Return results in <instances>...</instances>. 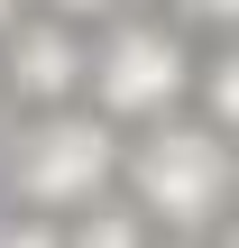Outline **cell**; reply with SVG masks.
<instances>
[{"label":"cell","mask_w":239,"mask_h":248,"mask_svg":"<svg viewBox=\"0 0 239 248\" xmlns=\"http://www.w3.org/2000/svg\"><path fill=\"white\" fill-rule=\"evenodd\" d=\"M18 18H28V0H0V37H9V28H18Z\"/></svg>","instance_id":"cell-11"},{"label":"cell","mask_w":239,"mask_h":248,"mask_svg":"<svg viewBox=\"0 0 239 248\" xmlns=\"http://www.w3.org/2000/svg\"><path fill=\"white\" fill-rule=\"evenodd\" d=\"M83 83H92V37H83V18H64V9H28V18L0 37V92H9L18 110L83 101Z\"/></svg>","instance_id":"cell-4"},{"label":"cell","mask_w":239,"mask_h":248,"mask_svg":"<svg viewBox=\"0 0 239 248\" xmlns=\"http://www.w3.org/2000/svg\"><path fill=\"white\" fill-rule=\"evenodd\" d=\"M212 248H239V212H230V221H221V230H212Z\"/></svg>","instance_id":"cell-12"},{"label":"cell","mask_w":239,"mask_h":248,"mask_svg":"<svg viewBox=\"0 0 239 248\" xmlns=\"http://www.w3.org/2000/svg\"><path fill=\"white\" fill-rule=\"evenodd\" d=\"M203 83V55H193V28L166 9H120V18H101V37H92V83H83V101L92 110H111L120 129H147V120H166V110H184V92Z\"/></svg>","instance_id":"cell-3"},{"label":"cell","mask_w":239,"mask_h":248,"mask_svg":"<svg viewBox=\"0 0 239 248\" xmlns=\"http://www.w3.org/2000/svg\"><path fill=\"white\" fill-rule=\"evenodd\" d=\"M0 248H74V239H64V212H28V202H0Z\"/></svg>","instance_id":"cell-7"},{"label":"cell","mask_w":239,"mask_h":248,"mask_svg":"<svg viewBox=\"0 0 239 248\" xmlns=\"http://www.w3.org/2000/svg\"><path fill=\"white\" fill-rule=\"evenodd\" d=\"M157 248H212V230H157Z\"/></svg>","instance_id":"cell-10"},{"label":"cell","mask_w":239,"mask_h":248,"mask_svg":"<svg viewBox=\"0 0 239 248\" xmlns=\"http://www.w3.org/2000/svg\"><path fill=\"white\" fill-rule=\"evenodd\" d=\"M193 92H203V120H221V129L239 138V28L203 55V83H193Z\"/></svg>","instance_id":"cell-6"},{"label":"cell","mask_w":239,"mask_h":248,"mask_svg":"<svg viewBox=\"0 0 239 248\" xmlns=\"http://www.w3.org/2000/svg\"><path fill=\"white\" fill-rule=\"evenodd\" d=\"M129 166V138L111 110L92 101H55V110H18L9 147H0V202H28V212H83L120 184Z\"/></svg>","instance_id":"cell-1"},{"label":"cell","mask_w":239,"mask_h":248,"mask_svg":"<svg viewBox=\"0 0 239 248\" xmlns=\"http://www.w3.org/2000/svg\"><path fill=\"white\" fill-rule=\"evenodd\" d=\"M120 184L147 202L157 230H221V221L239 212V138L221 129V120L166 110V120H147V129L129 138Z\"/></svg>","instance_id":"cell-2"},{"label":"cell","mask_w":239,"mask_h":248,"mask_svg":"<svg viewBox=\"0 0 239 248\" xmlns=\"http://www.w3.org/2000/svg\"><path fill=\"white\" fill-rule=\"evenodd\" d=\"M64 239L74 248H157V221H147L138 193H101V202L64 212Z\"/></svg>","instance_id":"cell-5"},{"label":"cell","mask_w":239,"mask_h":248,"mask_svg":"<svg viewBox=\"0 0 239 248\" xmlns=\"http://www.w3.org/2000/svg\"><path fill=\"white\" fill-rule=\"evenodd\" d=\"M166 9H175L184 28H212V37H230V28H239V0H166Z\"/></svg>","instance_id":"cell-8"},{"label":"cell","mask_w":239,"mask_h":248,"mask_svg":"<svg viewBox=\"0 0 239 248\" xmlns=\"http://www.w3.org/2000/svg\"><path fill=\"white\" fill-rule=\"evenodd\" d=\"M46 9H64V18H83V28H101V18H120V9H138V0H46Z\"/></svg>","instance_id":"cell-9"},{"label":"cell","mask_w":239,"mask_h":248,"mask_svg":"<svg viewBox=\"0 0 239 248\" xmlns=\"http://www.w3.org/2000/svg\"><path fill=\"white\" fill-rule=\"evenodd\" d=\"M9 110H18V101H9V92H0V147H9V129H18V120H9Z\"/></svg>","instance_id":"cell-13"}]
</instances>
